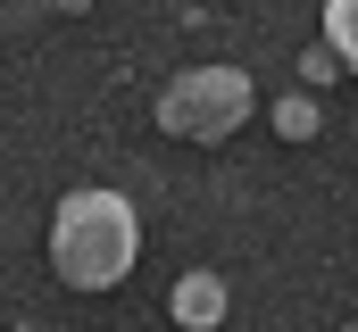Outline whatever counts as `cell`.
Returning <instances> with one entry per match:
<instances>
[{"instance_id":"3","label":"cell","mask_w":358,"mask_h":332,"mask_svg":"<svg viewBox=\"0 0 358 332\" xmlns=\"http://www.w3.org/2000/svg\"><path fill=\"white\" fill-rule=\"evenodd\" d=\"M217 316H225V282H217V274H183V282H176V324L208 332Z\"/></svg>"},{"instance_id":"4","label":"cell","mask_w":358,"mask_h":332,"mask_svg":"<svg viewBox=\"0 0 358 332\" xmlns=\"http://www.w3.org/2000/svg\"><path fill=\"white\" fill-rule=\"evenodd\" d=\"M325 33H334V50L358 67V0H334V8H325Z\"/></svg>"},{"instance_id":"1","label":"cell","mask_w":358,"mask_h":332,"mask_svg":"<svg viewBox=\"0 0 358 332\" xmlns=\"http://www.w3.org/2000/svg\"><path fill=\"white\" fill-rule=\"evenodd\" d=\"M134 249H142V233H134V208L117 191H67L59 199V216H50V266H59V282L108 291V282H125Z\"/></svg>"},{"instance_id":"2","label":"cell","mask_w":358,"mask_h":332,"mask_svg":"<svg viewBox=\"0 0 358 332\" xmlns=\"http://www.w3.org/2000/svg\"><path fill=\"white\" fill-rule=\"evenodd\" d=\"M242 116H250V75L242 67H192L159 91V125L176 142H225Z\"/></svg>"},{"instance_id":"5","label":"cell","mask_w":358,"mask_h":332,"mask_svg":"<svg viewBox=\"0 0 358 332\" xmlns=\"http://www.w3.org/2000/svg\"><path fill=\"white\" fill-rule=\"evenodd\" d=\"M275 125H283V133H317V108H308V100H283Z\"/></svg>"}]
</instances>
